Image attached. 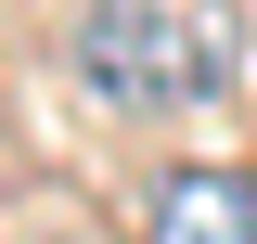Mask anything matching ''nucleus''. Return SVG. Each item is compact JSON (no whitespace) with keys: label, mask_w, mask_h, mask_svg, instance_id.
Instances as JSON below:
<instances>
[{"label":"nucleus","mask_w":257,"mask_h":244,"mask_svg":"<svg viewBox=\"0 0 257 244\" xmlns=\"http://www.w3.org/2000/svg\"><path fill=\"white\" fill-rule=\"evenodd\" d=\"M77 90L103 116H167V103L231 90V26L219 13H167V0H90L77 13Z\"/></svg>","instance_id":"obj_1"},{"label":"nucleus","mask_w":257,"mask_h":244,"mask_svg":"<svg viewBox=\"0 0 257 244\" xmlns=\"http://www.w3.org/2000/svg\"><path fill=\"white\" fill-rule=\"evenodd\" d=\"M142 244H257V167H167Z\"/></svg>","instance_id":"obj_2"}]
</instances>
